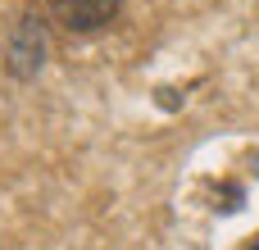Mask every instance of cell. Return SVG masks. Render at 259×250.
I'll list each match as a JSON object with an SVG mask.
<instances>
[{
    "mask_svg": "<svg viewBox=\"0 0 259 250\" xmlns=\"http://www.w3.org/2000/svg\"><path fill=\"white\" fill-rule=\"evenodd\" d=\"M118 9H123V0H46V14L73 36L105 32L118 18Z\"/></svg>",
    "mask_w": 259,
    "mask_h": 250,
    "instance_id": "2",
    "label": "cell"
},
{
    "mask_svg": "<svg viewBox=\"0 0 259 250\" xmlns=\"http://www.w3.org/2000/svg\"><path fill=\"white\" fill-rule=\"evenodd\" d=\"M41 64H46V27H41V18H18L14 23V32L5 36V68L18 77V82H27V77H36L41 73Z\"/></svg>",
    "mask_w": 259,
    "mask_h": 250,
    "instance_id": "1",
    "label": "cell"
},
{
    "mask_svg": "<svg viewBox=\"0 0 259 250\" xmlns=\"http://www.w3.org/2000/svg\"><path fill=\"white\" fill-rule=\"evenodd\" d=\"M241 250H259V232H255V237H250V241H246Z\"/></svg>",
    "mask_w": 259,
    "mask_h": 250,
    "instance_id": "3",
    "label": "cell"
}]
</instances>
